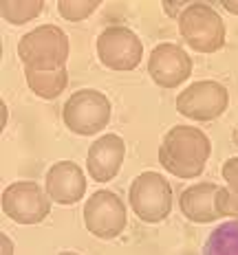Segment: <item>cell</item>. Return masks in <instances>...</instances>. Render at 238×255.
<instances>
[{
	"label": "cell",
	"instance_id": "cell-1",
	"mask_svg": "<svg viewBox=\"0 0 238 255\" xmlns=\"http://www.w3.org/2000/svg\"><path fill=\"white\" fill-rule=\"evenodd\" d=\"M212 154V141L203 130L174 126L166 132L159 147V163L177 178H197L203 174Z\"/></svg>",
	"mask_w": 238,
	"mask_h": 255
},
{
	"label": "cell",
	"instance_id": "cell-2",
	"mask_svg": "<svg viewBox=\"0 0 238 255\" xmlns=\"http://www.w3.org/2000/svg\"><path fill=\"white\" fill-rule=\"evenodd\" d=\"M18 57L29 71H57L66 68L68 38L55 24H42L24 33L18 42Z\"/></svg>",
	"mask_w": 238,
	"mask_h": 255
},
{
	"label": "cell",
	"instance_id": "cell-3",
	"mask_svg": "<svg viewBox=\"0 0 238 255\" xmlns=\"http://www.w3.org/2000/svg\"><path fill=\"white\" fill-rule=\"evenodd\" d=\"M179 33L197 53H216L225 44V22L212 4L192 2L179 13Z\"/></svg>",
	"mask_w": 238,
	"mask_h": 255
},
{
	"label": "cell",
	"instance_id": "cell-4",
	"mask_svg": "<svg viewBox=\"0 0 238 255\" xmlns=\"http://www.w3.org/2000/svg\"><path fill=\"white\" fill-rule=\"evenodd\" d=\"M128 203L139 220L159 225L172 211V187L161 174L144 172L130 183Z\"/></svg>",
	"mask_w": 238,
	"mask_h": 255
},
{
	"label": "cell",
	"instance_id": "cell-5",
	"mask_svg": "<svg viewBox=\"0 0 238 255\" xmlns=\"http://www.w3.org/2000/svg\"><path fill=\"white\" fill-rule=\"evenodd\" d=\"M64 126L73 134L91 136L102 132L110 121V102L95 88H82L66 99L62 110Z\"/></svg>",
	"mask_w": 238,
	"mask_h": 255
},
{
	"label": "cell",
	"instance_id": "cell-6",
	"mask_svg": "<svg viewBox=\"0 0 238 255\" xmlns=\"http://www.w3.org/2000/svg\"><path fill=\"white\" fill-rule=\"evenodd\" d=\"M2 211L18 225H38L51 214V198L42 185L18 180L4 187Z\"/></svg>",
	"mask_w": 238,
	"mask_h": 255
},
{
	"label": "cell",
	"instance_id": "cell-7",
	"mask_svg": "<svg viewBox=\"0 0 238 255\" xmlns=\"http://www.w3.org/2000/svg\"><path fill=\"white\" fill-rule=\"evenodd\" d=\"M230 93L221 82L201 79L190 84L177 97V113L194 121H214L227 110Z\"/></svg>",
	"mask_w": 238,
	"mask_h": 255
},
{
	"label": "cell",
	"instance_id": "cell-8",
	"mask_svg": "<svg viewBox=\"0 0 238 255\" xmlns=\"http://www.w3.org/2000/svg\"><path fill=\"white\" fill-rule=\"evenodd\" d=\"M84 225L99 240H113L126 229V205L115 191L97 189L84 203Z\"/></svg>",
	"mask_w": 238,
	"mask_h": 255
},
{
	"label": "cell",
	"instance_id": "cell-9",
	"mask_svg": "<svg viewBox=\"0 0 238 255\" xmlns=\"http://www.w3.org/2000/svg\"><path fill=\"white\" fill-rule=\"evenodd\" d=\"M97 57L110 71H135L144 57V44L128 26H106L97 38Z\"/></svg>",
	"mask_w": 238,
	"mask_h": 255
},
{
	"label": "cell",
	"instance_id": "cell-10",
	"mask_svg": "<svg viewBox=\"0 0 238 255\" xmlns=\"http://www.w3.org/2000/svg\"><path fill=\"white\" fill-rule=\"evenodd\" d=\"M148 73L161 88H177L192 75V57L188 51L172 42H161L148 57Z\"/></svg>",
	"mask_w": 238,
	"mask_h": 255
},
{
	"label": "cell",
	"instance_id": "cell-11",
	"mask_svg": "<svg viewBox=\"0 0 238 255\" xmlns=\"http://www.w3.org/2000/svg\"><path fill=\"white\" fill-rule=\"evenodd\" d=\"M44 189L51 203L57 205H75L86 194V176L82 167L73 161H57L46 172Z\"/></svg>",
	"mask_w": 238,
	"mask_h": 255
},
{
	"label": "cell",
	"instance_id": "cell-12",
	"mask_svg": "<svg viewBox=\"0 0 238 255\" xmlns=\"http://www.w3.org/2000/svg\"><path fill=\"white\" fill-rule=\"evenodd\" d=\"M126 156V143L119 134H102L91 143L86 156V169L93 180L108 183L119 174Z\"/></svg>",
	"mask_w": 238,
	"mask_h": 255
},
{
	"label": "cell",
	"instance_id": "cell-13",
	"mask_svg": "<svg viewBox=\"0 0 238 255\" xmlns=\"http://www.w3.org/2000/svg\"><path fill=\"white\" fill-rule=\"evenodd\" d=\"M216 191H219V185L214 183H199L183 189L181 198H179L181 214L188 220L199 222V225L219 220L221 216L216 211Z\"/></svg>",
	"mask_w": 238,
	"mask_h": 255
},
{
	"label": "cell",
	"instance_id": "cell-14",
	"mask_svg": "<svg viewBox=\"0 0 238 255\" xmlns=\"http://www.w3.org/2000/svg\"><path fill=\"white\" fill-rule=\"evenodd\" d=\"M26 86L33 95L40 99H55L64 93L68 86V73L66 68H57V71H29L24 68Z\"/></svg>",
	"mask_w": 238,
	"mask_h": 255
},
{
	"label": "cell",
	"instance_id": "cell-15",
	"mask_svg": "<svg viewBox=\"0 0 238 255\" xmlns=\"http://www.w3.org/2000/svg\"><path fill=\"white\" fill-rule=\"evenodd\" d=\"M203 255H238V220H225L210 233Z\"/></svg>",
	"mask_w": 238,
	"mask_h": 255
},
{
	"label": "cell",
	"instance_id": "cell-16",
	"mask_svg": "<svg viewBox=\"0 0 238 255\" xmlns=\"http://www.w3.org/2000/svg\"><path fill=\"white\" fill-rule=\"evenodd\" d=\"M44 9L42 0H4L0 2V13L7 22H11L15 26L26 24L29 20L38 18Z\"/></svg>",
	"mask_w": 238,
	"mask_h": 255
},
{
	"label": "cell",
	"instance_id": "cell-17",
	"mask_svg": "<svg viewBox=\"0 0 238 255\" xmlns=\"http://www.w3.org/2000/svg\"><path fill=\"white\" fill-rule=\"evenodd\" d=\"M99 7V0H60L57 2V13L68 22H79L95 13Z\"/></svg>",
	"mask_w": 238,
	"mask_h": 255
},
{
	"label": "cell",
	"instance_id": "cell-18",
	"mask_svg": "<svg viewBox=\"0 0 238 255\" xmlns=\"http://www.w3.org/2000/svg\"><path fill=\"white\" fill-rule=\"evenodd\" d=\"M216 211L221 218L238 220V196L227 187H219V191H216Z\"/></svg>",
	"mask_w": 238,
	"mask_h": 255
},
{
	"label": "cell",
	"instance_id": "cell-19",
	"mask_svg": "<svg viewBox=\"0 0 238 255\" xmlns=\"http://www.w3.org/2000/svg\"><path fill=\"white\" fill-rule=\"evenodd\" d=\"M221 174H223V180L227 183L225 187L238 196V156L227 158L223 167H221Z\"/></svg>",
	"mask_w": 238,
	"mask_h": 255
},
{
	"label": "cell",
	"instance_id": "cell-20",
	"mask_svg": "<svg viewBox=\"0 0 238 255\" xmlns=\"http://www.w3.org/2000/svg\"><path fill=\"white\" fill-rule=\"evenodd\" d=\"M0 244H2V255H13V242L7 238V233H0Z\"/></svg>",
	"mask_w": 238,
	"mask_h": 255
},
{
	"label": "cell",
	"instance_id": "cell-21",
	"mask_svg": "<svg viewBox=\"0 0 238 255\" xmlns=\"http://www.w3.org/2000/svg\"><path fill=\"white\" fill-rule=\"evenodd\" d=\"M163 7H166V13L168 15H177V7H185V2H163ZM179 18V15H177Z\"/></svg>",
	"mask_w": 238,
	"mask_h": 255
},
{
	"label": "cell",
	"instance_id": "cell-22",
	"mask_svg": "<svg viewBox=\"0 0 238 255\" xmlns=\"http://www.w3.org/2000/svg\"><path fill=\"white\" fill-rule=\"evenodd\" d=\"M223 7H225L230 13L238 15V2H234V0H223Z\"/></svg>",
	"mask_w": 238,
	"mask_h": 255
},
{
	"label": "cell",
	"instance_id": "cell-23",
	"mask_svg": "<svg viewBox=\"0 0 238 255\" xmlns=\"http://www.w3.org/2000/svg\"><path fill=\"white\" fill-rule=\"evenodd\" d=\"M4 121H7V106L2 104V124H4Z\"/></svg>",
	"mask_w": 238,
	"mask_h": 255
},
{
	"label": "cell",
	"instance_id": "cell-24",
	"mask_svg": "<svg viewBox=\"0 0 238 255\" xmlns=\"http://www.w3.org/2000/svg\"><path fill=\"white\" fill-rule=\"evenodd\" d=\"M60 255H79V253H73V251H62Z\"/></svg>",
	"mask_w": 238,
	"mask_h": 255
}]
</instances>
